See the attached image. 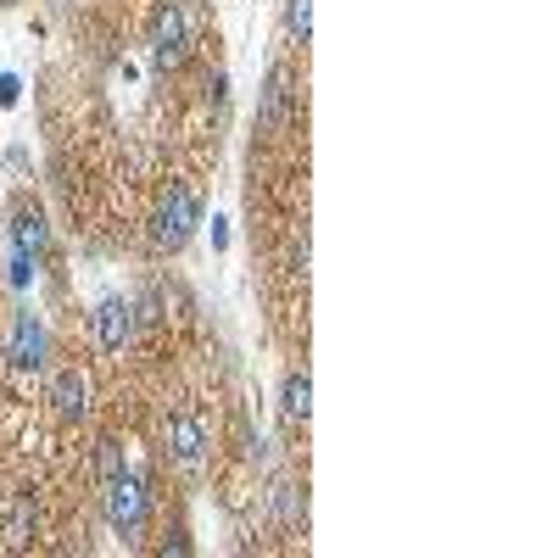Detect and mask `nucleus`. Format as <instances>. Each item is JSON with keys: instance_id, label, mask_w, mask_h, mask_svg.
<instances>
[{"instance_id": "nucleus-5", "label": "nucleus", "mask_w": 558, "mask_h": 558, "mask_svg": "<svg viewBox=\"0 0 558 558\" xmlns=\"http://www.w3.org/2000/svg\"><path fill=\"white\" fill-rule=\"evenodd\" d=\"M7 357H12L17 375H39V368H45V357H51V330H45V318H39V313L17 307V318H12V341H7Z\"/></svg>"}, {"instance_id": "nucleus-13", "label": "nucleus", "mask_w": 558, "mask_h": 558, "mask_svg": "<svg viewBox=\"0 0 558 558\" xmlns=\"http://www.w3.org/2000/svg\"><path fill=\"white\" fill-rule=\"evenodd\" d=\"M96 470H101V481L123 470V447H118L112 436H101V441H96Z\"/></svg>"}, {"instance_id": "nucleus-6", "label": "nucleus", "mask_w": 558, "mask_h": 558, "mask_svg": "<svg viewBox=\"0 0 558 558\" xmlns=\"http://www.w3.org/2000/svg\"><path fill=\"white\" fill-rule=\"evenodd\" d=\"M134 318H140V307L129 302V296H101L96 302V313H89V330H96V341H101V352H129L134 347Z\"/></svg>"}, {"instance_id": "nucleus-7", "label": "nucleus", "mask_w": 558, "mask_h": 558, "mask_svg": "<svg viewBox=\"0 0 558 558\" xmlns=\"http://www.w3.org/2000/svg\"><path fill=\"white\" fill-rule=\"evenodd\" d=\"M51 408H57V418H68V425H78V418L89 413V375L78 363H68V368H57L51 375Z\"/></svg>"}, {"instance_id": "nucleus-11", "label": "nucleus", "mask_w": 558, "mask_h": 558, "mask_svg": "<svg viewBox=\"0 0 558 558\" xmlns=\"http://www.w3.org/2000/svg\"><path fill=\"white\" fill-rule=\"evenodd\" d=\"M28 525H34V502H28V497H12V502H7V520H0V531H7V542H23Z\"/></svg>"}, {"instance_id": "nucleus-12", "label": "nucleus", "mask_w": 558, "mask_h": 558, "mask_svg": "<svg viewBox=\"0 0 558 558\" xmlns=\"http://www.w3.org/2000/svg\"><path fill=\"white\" fill-rule=\"evenodd\" d=\"M286 34H291L296 45L313 39V0H286Z\"/></svg>"}, {"instance_id": "nucleus-15", "label": "nucleus", "mask_w": 558, "mask_h": 558, "mask_svg": "<svg viewBox=\"0 0 558 558\" xmlns=\"http://www.w3.org/2000/svg\"><path fill=\"white\" fill-rule=\"evenodd\" d=\"M23 101V78L17 73H0V107H17Z\"/></svg>"}, {"instance_id": "nucleus-8", "label": "nucleus", "mask_w": 558, "mask_h": 558, "mask_svg": "<svg viewBox=\"0 0 558 558\" xmlns=\"http://www.w3.org/2000/svg\"><path fill=\"white\" fill-rule=\"evenodd\" d=\"M286 118H291V78H286V68H268L257 123H263V134H279V129H286Z\"/></svg>"}, {"instance_id": "nucleus-3", "label": "nucleus", "mask_w": 558, "mask_h": 558, "mask_svg": "<svg viewBox=\"0 0 558 558\" xmlns=\"http://www.w3.org/2000/svg\"><path fill=\"white\" fill-rule=\"evenodd\" d=\"M191 45H196L191 7H184V0H157V12H151V62L173 73V68H184Z\"/></svg>"}, {"instance_id": "nucleus-4", "label": "nucleus", "mask_w": 558, "mask_h": 558, "mask_svg": "<svg viewBox=\"0 0 558 558\" xmlns=\"http://www.w3.org/2000/svg\"><path fill=\"white\" fill-rule=\"evenodd\" d=\"M162 441H168V458L179 463L184 475H202L207 447H213V430H207V418H202V413H191V408L168 413V430H162Z\"/></svg>"}, {"instance_id": "nucleus-14", "label": "nucleus", "mask_w": 558, "mask_h": 558, "mask_svg": "<svg viewBox=\"0 0 558 558\" xmlns=\"http://www.w3.org/2000/svg\"><path fill=\"white\" fill-rule=\"evenodd\" d=\"M34 274H39V257H23V252H12V291H28L34 286Z\"/></svg>"}, {"instance_id": "nucleus-10", "label": "nucleus", "mask_w": 558, "mask_h": 558, "mask_svg": "<svg viewBox=\"0 0 558 558\" xmlns=\"http://www.w3.org/2000/svg\"><path fill=\"white\" fill-rule=\"evenodd\" d=\"M279 413L291 418V425H307L313 418V375L307 368H291L286 386H279Z\"/></svg>"}, {"instance_id": "nucleus-18", "label": "nucleus", "mask_w": 558, "mask_h": 558, "mask_svg": "<svg viewBox=\"0 0 558 558\" xmlns=\"http://www.w3.org/2000/svg\"><path fill=\"white\" fill-rule=\"evenodd\" d=\"M0 7H12V0H0Z\"/></svg>"}, {"instance_id": "nucleus-2", "label": "nucleus", "mask_w": 558, "mask_h": 558, "mask_svg": "<svg viewBox=\"0 0 558 558\" xmlns=\"http://www.w3.org/2000/svg\"><path fill=\"white\" fill-rule=\"evenodd\" d=\"M196 223H202V196L184 179H168L162 196H157V213H151V241L162 252H179L184 241L196 235Z\"/></svg>"}, {"instance_id": "nucleus-17", "label": "nucleus", "mask_w": 558, "mask_h": 558, "mask_svg": "<svg viewBox=\"0 0 558 558\" xmlns=\"http://www.w3.org/2000/svg\"><path fill=\"white\" fill-rule=\"evenodd\" d=\"M213 246H218V252L229 246V223H223V218H213Z\"/></svg>"}, {"instance_id": "nucleus-1", "label": "nucleus", "mask_w": 558, "mask_h": 558, "mask_svg": "<svg viewBox=\"0 0 558 558\" xmlns=\"http://www.w3.org/2000/svg\"><path fill=\"white\" fill-rule=\"evenodd\" d=\"M101 508H107V525H112V536L118 542H140L146 536V520H151V492H146V481L140 475H129V470H118V475H107L101 481Z\"/></svg>"}, {"instance_id": "nucleus-16", "label": "nucleus", "mask_w": 558, "mask_h": 558, "mask_svg": "<svg viewBox=\"0 0 558 558\" xmlns=\"http://www.w3.org/2000/svg\"><path fill=\"white\" fill-rule=\"evenodd\" d=\"M291 268H296V274H307V229L291 241Z\"/></svg>"}, {"instance_id": "nucleus-9", "label": "nucleus", "mask_w": 558, "mask_h": 558, "mask_svg": "<svg viewBox=\"0 0 558 558\" xmlns=\"http://www.w3.org/2000/svg\"><path fill=\"white\" fill-rule=\"evenodd\" d=\"M45 246H51V223H45V213L17 207V213H12V252H23V257H45Z\"/></svg>"}]
</instances>
